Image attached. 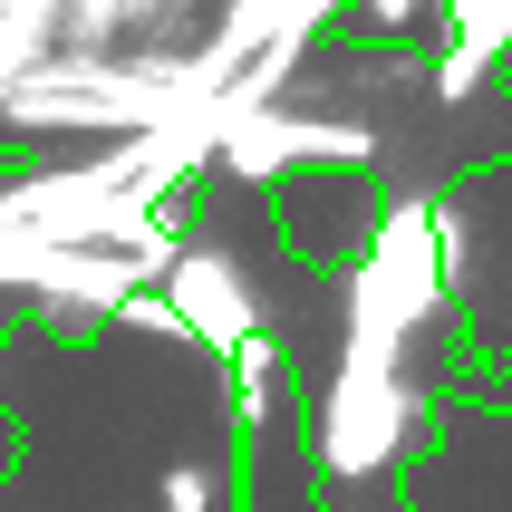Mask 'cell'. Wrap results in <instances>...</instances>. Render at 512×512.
<instances>
[{"instance_id": "obj_1", "label": "cell", "mask_w": 512, "mask_h": 512, "mask_svg": "<svg viewBox=\"0 0 512 512\" xmlns=\"http://www.w3.org/2000/svg\"><path fill=\"white\" fill-rule=\"evenodd\" d=\"M387 445H397V387H387V358H348V387L329 397V464H339V474H368Z\"/></svg>"}]
</instances>
